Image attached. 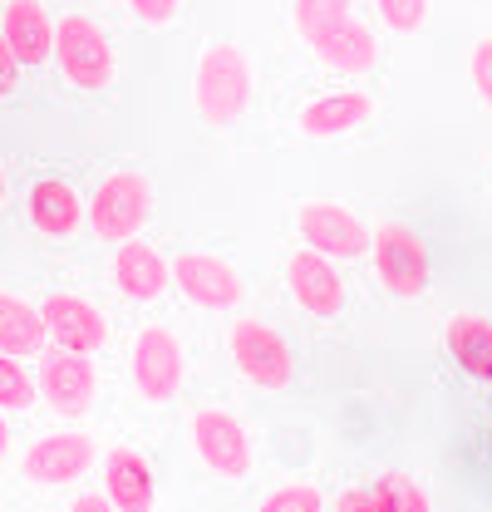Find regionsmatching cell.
<instances>
[{
	"instance_id": "6da1fadb",
	"label": "cell",
	"mask_w": 492,
	"mask_h": 512,
	"mask_svg": "<svg viewBox=\"0 0 492 512\" xmlns=\"http://www.w3.org/2000/svg\"><path fill=\"white\" fill-rule=\"evenodd\" d=\"M291 25L315 60L335 74L365 79L379 64V40L360 20L355 0H291Z\"/></svg>"
},
{
	"instance_id": "7a4b0ae2",
	"label": "cell",
	"mask_w": 492,
	"mask_h": 512,
	"mask_svg": "<svg viewBox=\"0 0 492 512\" xmlns=\"http://www.w3.org/2000/svg\"><path fill=\"white\" fill-rule=\"evenodd\" d=\"M256 94V74H251V55L232 40H217L202 50L197 60V79H192V104L212 128H232L251 109Z\"/></svg>"
},
{
	"instance_id": "3957f363",
	"label": "cell",
	"mask_w": 492,
	"mask_h": 512,
	"mask_svg": "<svg viewBox=\"0 0 492 512\" xmlns=\"http://www.w3.org/2000/svg\"><path fill=\"white\" fill-rule=\"evenodd\" d=\"M89 227H94V237L99 242H128V237H138L143 227H148V217H153V183L143 178V173H133V168H119V173H109L94 197H89Z\"/></svg>"
},
{
	"instance_id": "277c9868",
	"label": "cell",
	"mask_w": 492,
	"mask_h": 512,
	"mask_svg": "<svg viewBox=\"0 0 492 512\" xmlns=\"http://www.w3.org/2000/svg\"><path fill=\"white\" fill-rule=\"evenodd\" d=\"M55 60L74 89H109L119 79V55L89 15L55 20Z\"/></svg>"
},
{
	"instance_id": "5b68a950",
	"label": "cell",
	"mask_w": 492,
	"mask_h": 512,
	"mask_svg": "<svg viewBox=\"0 0 492 512\" xmlns=\"http://www.w3.org/2000/svg\"><path fill=\"white\" fill-rule=\"evenodd\" d=\"M227 350H232L237 370H242L251 384H261V389H286V384L296 380L291 345H286V335H281L276 325H266V320L237 316L227 325Z\"/></svg>"
},
{
	"instance_id": "8992f818",
	"label": "cell",
	"mask_w": 492,
	"mask_h": 512,
	"mask_svg": "<svg viewBox=\"0 0 492 512\" xmlns=\"http://www.w3.org/2000/svg\"><path fill=\"white\" fill-rule=\"evenodd\" d=\"M128 375H133V389L148 404H173L187 380V355L178 345V335L168 325H143L133 350H128Z\"/></svg>"
},
{
	"instance_id": "52a82bcc",
	"label": "cell",
	"mask_w": 492,
	"mask_h": 512,
	"mask_svg": "<svg viewBox=\"0 0 492 512\" xmlns=\"http://www.w3.org/2000/svg\"><path fill=\"white\" fill-rule=\"evenodd\" d=\"M369 256H374V276L389 296H424L429 291V252L409 227L389 222V227L369 232Z\"/></svg>"
},
{
	"instance_id": "ba28073f",
	"label": "cell",
	"mask_w": 492,
	"mask_h": 512,
	"mask_svg": "<svg viewBox=\"0 0 492 512\" xmlns=\"http://www.w3.org/2000/svg\"><path fill=\"white\" fill-rule=\"evenodd\" d=\"M187 434H192V453L202 458V468H212L217 478L242 483L246 473H251V439H246V429L227 409H217V404L197 409L192 424H187Z\"/></svg>"
},
{
	"instance_id": "9c48e42d",
	"label": "cell",
	"mask_w": 492,
	"mask_h": 512,
	"mask_svg": "<svg viewBox=\"0 0 492 512\" xmlns=\"http://www.w3.org/2000/svg\"><path fill=\"white\" fill-rule=\"evenodd\" d=\"M168 276H173V286L183 291L187 301H192V306H202V311H237V306H242V296H246L242 271H237L232 261L212 256V252L173 256Z\"/></svg>"
},
{
	"instance_id": "30bf717a",
	"label": "cell",
	"mask_w": 492,
	"mask_h": 512,
	"mask_svg": "<svg viewBox=\"0 0 492 512\" xmlns=\"http://www.w3.org/2000/svg\"><path fill=\"white\" fill-rule=\"evenodd\" d=\"M94 394H99V370H94V360L89 355H79V350H40V399L64 414V419H79L89 404H94Z\"/></svg>"
},
{
	"instance_id": "8fae6325",
	"label": "cell",
	"mask_w": 492,
	"mask_h": 512,
	"mask_svg": "<svg viewBox=\"0 0 492 512\" xmlns=\"http://www.w3.org/2000/svg\"><path fill=\"white\" fill-rule=\"evenodd\" d=\"M301 242L320 256H365L369 252V227L360 212H350L345 202H301L296 212Z\"/></svg>"
},
{
	"instance_id": "7c38bea8",
	"label": "cell",
	"mask_w": 492,
	"mask_h": 512,
	"mask_svg": "<svg viewBox=\"0 0 492 512\" xmlns=\"http://www.w3.org/2000/svg\"><path fill=\"white\" fill-rule=\"evenodd\" d=\"M40 316H45V335H50L55 345H64V350L94 355V350H104V340H109L104 311H99L94 301L74 296V291L45 296V301H40Z\"/></svg>"
},
{
	"instance_id": "4fadbf2b",
	"label": "cell",
	"mask_w": 492,
	"mask_h": 512,
	"mask_svg": "<svg viewBox=\"0 0 492 512\" xmlns=\"http://www.w3.org/2000/svg\"><path fill=\"white\" fill-rule=\"evenodd\" d=\"M20 468L40 488H64V483H74V478H84L94 468V444L84 434H69V429L64 434H45V439H35L25 448Z\"/></svg>"
},
{
	"instance_id": "5bb4252c",
	"label": "cell",
	"mask_w": 492,
	"mask_h": 512,
	"mask_svg": "<svg viewBox=\"0 0 492 512\" xmlns=\"http://www.w3.org/2000/svg\"><path fill=\"white\" fill-rule=\"evenodd\" d=\"M286 291L296 296V306L310 311V316H335L340 306H345V281H340V271L330 266V256L301 252L286 261Z\"/></svg>"
},
{
	"instance_id": "9a60e30c",
	"label": "cell",
	"mask_w": 492,
	"mask_h": 512,
	"mask_svg": "<svg viewBox=\"0 0 492 512\" xmlns=\"http://www.w3.org/2000/svg\"><path fill=\"white\" fill-rule=\"evenodd\" d=\"M0 35H5L10 55L20 64L55 60V20H50L45 0H5V10H0Z\"/></svg>"
},
{
	"instance_id": "2e32d148",
	"label": "cell",
	"mask_w": 492,
	"mask_h": 512,
	"mask_svg": "<svg viewBox=\"0 0 492 512\" xmlns=\"http://www.w3.org/2000/svg\"><path fill=\"white\" fill-rule=\"evenodd\" d=\"M109 276H114V286H119L128 301H158V296L168 291V281H173L163 252L148 247V242H138V237L119 242V256H114Z\"/></svg>"
},
{
	"instance_id": "e0dca14e",
	"label": "cell",
	"mask_w": 492,
	"mask_h": 512,
	"mask_svg": "<svg viewBox=\"0 0 492 512\" xmlns=\"http://www.w3.org/2000/svg\"><path fill=\"white\" fill-rule=\"evenodd\" d=\"M369 114H374V99H369L365 89H330V94L310 99L306 109H301L296 128L306 138H345L350 128L365 124Z\"/></svg>"
},
{
	"instance_id": "ac0fdd59",
	"label": "cell",
	"mask_w": 492,
	"mask_h": 512,
	"mask_svg": "<svg viewBox=\"0 0 492 512\" xmlns=\"http://www.w3.org/2000/svg\"><path fill=\"white\" fill-rule=\"evenodd\" d=\"M104 493H109L114 508H123V512L153 508V503H158V478H153L148 458L133 453V448H114V453L104 458Z\"/></svg>"
},
{
	"instance_id": "d6986e66",
	"label": "cell",
	"mask_w": 492,
	"mask_h": 512,
	"mask_svg": "<svg viewBox=\"0 0 492 512\" xmlns=\"http://www.w3.org/2000/svg\"><path fill=\"white\" fill-rule=\"evenodd\" d=\"M443 340H448V355L458 360L463 375L492 384V320L483 316H453L443 325Z\"/></svg>"
},
{
	"instance_id": "ffe728a7",
	"label": "cell",
	"mask_w": 492,
	"mask_h": 512,
	"mask_svg": "<svg viewBox=\"0 0 492 512\" xmlns=\"http://www.w3.org/2000/svg\"><path fill=\"white\" fill-rule=\"evenodd\" d=\"M84 222V207H79V192L69 183H35L30 188V227L40 237H74Z\"/></svg>"
},
{
	"instance_id": "44dd1931",
	"label": "cell",
	"mask_w": 492,
	"mask_h": 512,
	"mask_svg": "<svg viewBox=\"0 0 492 512\" xmlns=\"http://www.w3.org/2000/svg\"><path fill=\"white\" fill-rule=\"evenodd\" d=\"M45 340H50V335H45V316H40L30 301L0 291V350L25 360V355H40Z\"/></svg>"
},
{
	"instance_id": "7402d4cb",
	"label": "cell",
	"mask_w": 492,
	"mask_h": 512,
	"mask_svg": "<svg viewBox=\"0 0 492 512\" xmlns=\"http://www.w3.org/2000/svg\"><path fill=\"white\" fill-rule=\"evenodd\" d=\"M369 508L374 512H429L433 498L409 473H384V478L369 488Z\"/></svg>"
},
{
	"instance_id": "603a6c76",
	"label": "cell",
	"mask_w": 492,
	"mask_h": 512,
	"mask_svg": "<svg viewBox=\"0 0 492 512\" xmlns=\"http://www.w3.org/2000/svg\"><path fill=\"white\" fill-rule=\"evenodd\" d=\"M35 375L20 365V355L0 350V409H30L35 404Z\"/></svg>"
},
{
	"instance_id": "cb8c5ba5",
	"label": "cell",
	"mask_w": 492,
	"mask_h": 512,
	"mask_svg": "<svg viewBox=\"0 0 492 512\" xmlns=\"http://www.w3.org/2000/svg\"><path fill=\"white\" fill-rule=\"evenodd\" d=\"M374 15L394 30V35H414L429 20V0H374Z\"/></svg>"
},
{
	"instance_id": "d4e9b609",
	"label": "cell",
	"mask_w": 492,
	"mask_h": 512,
	"mask_svg": "<svg viewBox=\"0 0 492 512\" xmlns=\"http://www.w3.org/2000/svg\"><path fill=\"white\" fill-rule=\"evenodd\" d=\"M261 508L266 512H320L325 498H320L315 483H281V488H271V493L261 498Z\"/></svg>"
},
{
	"instance_id": "484cf974",
	"label": "cell",
	"mask_w": 492,
	"mask_h": 512,
	"mask_svg": "<svg viewBox=\"0 0 492 512\" xmlns=\"http://www.w3.org/2000/svg\"><path fill=\"white\" fill-rule=\"evenodd\" d=\"M468 74H473V89L478 99L492 109V35H483L473 50H468Z\"/></svg>"
},
{
	"instance_id": "4316f807",
	"label": "cell",
	"mask_w": 492,
	"mask_h": 512,
	"mask_svg": "<svg viewBox=\"0 0 492 512\" xmlns=\"http://www.w3.org/2000/svg\"><path fill=\"white\" fill-rule=\"evenodd\" d=\"M128 5H133V15H138L143 25H153V30H158V25H168V20L178 15V5H183V0H128Z\"/></svg>"
},
{
	"instance_id": "83f0119b",
	"label": "cell",
	"mask_w": 492,
	"mask_h": 512,
	"mask_svg": "<svg viewBox=\"0 0 492 512\" xmlns=\"http://www.w3.org/2000/svg\"><path fill=\"white\" fill-rule=\"evenodd\" d=\"M15 69H20V60L10 55V45H5V35H0V94H10V84H15Z\"/></svg>"
},
{
	"instance_id": "f1b7e54d",
	"label": "cell",
	"mask_w": 492,
	"mask_h": 512,
	"mask_svg": "<svg viewBox=\"0 0 492 512\" xmlns=\"http://www.w3.org/2000/svg\"><path fill=\"white\" fill-rule=\"evenodd\" d=\"M335 508L340 512H369V493H345V498H335Z\"/></svg>"
},
{
	"instance_id": "f546056e",
	"label": "cell",
	"mask_w": 492,
	"mask_h": 512,
	"mask_svg": "<svg viewBox=\"0 0 492 512\" xmlns=\"http://www.w3.org/2000/svg\"><path fill=\"white\" fill-rule=\"evenodd\" d=\"M69 508L74 512H104V508H114V498H74Z\"/></svg>"
},
{
	"instance_id": "4dcf8cb0",
	"label": "cell",
	"mask_w": 492,
	"mask_h": 512,
	"mask_svg": "<svg viewBox=\"0 0 492 512\" xmlns=\"http://www.w3.org/2000/svg\"><path fill=\"white\" fill-rule=\"evenodd\" d=\"M5 453H10V424L0 419V463H5Z\"/></svg>"
},
{
	"instance_id": "1f68e13d",
	"label": "cell",
	"mask_w": 492,
	"mask_h": 512,
	"mask_svg": "<svg viewBox=\"0 0 492 512\" xmlns=\"http://www.w3.org/2000/svg\"><path fill=\"white\" fill-rule=\"evenodd\" d=\"M0 202H5V173H0Z\"/></svg>"
}]
</instances>
